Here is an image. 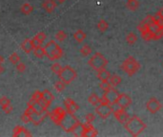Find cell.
<instances>
[{
  "label": "cell",
  "mask_w": 163,
  "mask_h": 137,
  "mask_svg": "<svg viewBox=\"0 0 163 137\" xmlns=\"http://www.w3.org/2000/svg\"><path fill=\"white\" fill-rule=\"evenodd\" d=\"M42 8L46 13L52 14L56 8V2L54 0H44L42 3Z\"/></svg>",
  "instance_id": "2e32d148"
},
{
  "label": "cell",
  "mask_w": 163,
  "mask_h": 137,
  "mask_svg": "<svg viewBox=\"0 0 163 137\" xmlns=\"http://www.w3.org/2000/svg\"><path fill=\"white\" fill-rule=\"evenodd\" d=\"M137 41V36L136 33H130L127 36H126V42L130 45H133Z\"/></svg>",
  "instance_id": "4316f807"
},
{
  "label": "cell",
  "mask_w": 163,
  "mask_h": 137,
  "mask_svg": "<svg viewBox=\"0 0 163 137\" xmlns=\"http://www.w3.org/2000/svg\"><path fill=\"white\" fill-rule=\"evenodd\" d=\"M117 102L119 104V106L122 108V109H126V108H128L132 104V99L129 95H127L125 93H119Z\"/></svg>",
  "instance_id": "4fadbf2b"
},
{
  "label": "cell",
  "mask_w": 163,
  "mask_h": 137,
  "mask_svg": "<svg viewBox=\"0 0 163 137\" xmlns=\"http://www.w3.org/2000/svg\"><path fill=\"white\" fill-rule=\"evenodd\" d=\"M126 131L132 136H138L143 131L146 129V124L143 122L137 115L130 116L128 121L124 124Z\"/></svg>",
  "instance_id": "6da1fadb"
},
{
  "label": "cell",
  "mask_w": 163,
  "mask_h": 137,
  "mask_svg": "<svg viewBox=\"0 0 163 137\" xmlns=\"http://www.w3.org/2000/svg\"><path fill=\"white\" fill-rule=\"evenodd\" d=\"M57 1H58V3H60V4H62V3H64L66 0H57Z\"/></svg>",
  "instance_id": "681fc988"
},
{
  "label": "cell",
  "mask_w": 163,
  "mask_h": 137,
  "mask_svg": "<svg viewBox=\"0 0 163 137\" xmlns=\"http://www.w3.org/2000/svg\"><path fill=\"white\" fill-rule=\"evenodd\" d=\"M32 98L38 102V101H39V100L42 98V92H41L40 91H36V92H34V94H33V96H32Z\"/></svg>",
  "instance_id": "f35d334b"
},
{
  "label": "cell",
  "mask_w": 163,
  "mask_h": 137,
  "mask_svg": "<svg viewBox=\"0 0 163 137\" xmlns=\"http://www.w3.org/2000/svg\"><path fill=\"white\" fill-rule=\"evenodd\" d=\"M62 68H63V67H62L59 63H54V64L52 65L51 70H52V72H53L54 73H55V74L58 75V74L60 73V72L62 71Z\"/></svg>",
  "instance_id": "1f68e13d"
},
{
  "label": "cell",
  "mask_w": 163,
  "mask_h": 137,
  "mask_svg": "<svg viewBox=\"0 0 163 137\" xmlns=\"http://www.w3.org/2000/svg\"><path fill=\"white\" fill-rule=\"evenodd\" d=\"M54 89H55L57 92H63V91L65 90V88H66V84H65L63 81L58 80V81H56V82L54 83Z\"/></svg>",
  "instance_id": "f546056e"
},
{
  "label": "cell",
  "mask_w": 163,
  "mask_h": 137,
  "mask_svg": "<svg viewBox=\"0 0 163 137\" xmlns=\"http://www.w3.org/2000/svg\"><path fill=\"white\" fill-rule=\"evenodd\" d=\"M34 38L36 39L37 41H39V42L42 44V43L45 41V39H46V34H45L43 32H39L38 33H36V34H35Z\"/></svg>",
  "instance_id": "d590c367"
},
{
  "label": "cell",
  "mask_w": 163,
  "mask_h": 137,
  "mask_svg": "<svg viewBox=\"0 0 163 137\" xmlns=\"http://www.w3.org/2000/svg\"><path fill=\"white\" fill-rule=\"evenodd\" d=\"M64 106H65V108H66L67 112H69V113L74 114L76 112L79 110L78 104H76V103H75L73 99H71V98L65 99V101H64Z\"/></svg>",
  "instance_id": "7c38bea8"
},
{
  "label": "cell",
  "mask_w": 163,
  "mask_h": 137,
  "mask_svg": "<svg viewBox=\"0 0 163 137\" xmlns=\"http://www.w3.org/2000/svg\"><path fill=\"white\" fill-rule=\"evenodd\" d=\"M34 11V7L30 4V3H24L22 6H21V13L25 15H29L31 14Z\"/></svg>",
  "instance_id": "ffe728a7"
},
{
  "label": "cell",
  "mask_w": 163,
  "mask_h": 137,
  "mask_svg": "<svg viewBox=\"0 0 163 137\" xmlns=\"http://www.w3.org/2000/svg\"><path fill=\"white\" fill-rule=\"evenodd\" d=\"M153 17H154V20H155V22L162 29V30H163V18L162 17H160L157 14H156V15H154V16H153Z\"/></svg>",
  "instance_id": "74e56055"
},
{
  "label": "cell",
  "mask_w": 163,
  "mask_h": 137,
  "mask_svg": "<svg viewBox=\"0 0 163 137\" xmlns=\"http://www.w3.org/2000/svg\"><path fill=\"white\" fill-rule=\"evenodd\" d=\"M138 6H139V3L137 0H128L127 1V7L131 11H136V10H137Z\"/></svg>",
  "instance_id": "83f0119b"
},
{
  "label": "cell",
  "mask_w": 163,
  "mask_h": 137,
  "mask_svg": "<svg viewBox=\"0 0 163 137\" xmlns=\"http://www.w3.org/2000/svg\"><path fill=\"white\" fill-rule=\"evenodd\" d=\"M67 38V33L64 31H58L55 33V39L58 42H63Z\"/></svg>",
  "instance_id": "4dcf8cb0"
},
{
  "label": "cell",
  "mask_w": 163,
  "mask_h": 137,
  "mask_svg": "<svg viewBox=\"0 0 163 137\" xmlns=\"http://www.w3.org/2000/svg\"><path fill=\"white\" fill-rule=\"evenodd\" d=\"M2 109V111L5 112V113H7V114H9V113H11L12 112H13V110H14V108H13V106L10 104V105H8V106H6V107H4V108H1Z\"/></svg>",
  "instance_id": "7bdbcfd3"
},
{
  "label": "cell",
  "mask_w": 163,
  "mask_h": 137,
  "mask_svg": "<svg viewBox=\"0 0 163 137\" xmlns=\"http://www.w3.org/2000/svg\"><path fill=\"white\" fill-rule=\"evenodd\" d=\"M157 14H158L160 17H162V18H163V7L159 9V11L157 12Z\"/></svg>",
  "instance_id": "bcb514c9"
},
{
  "label": "cell",
  "mask_w": 163,
  "mask_h": 137,
  "mask_svg": "<svg viewBox=\"0 0 163 137\" xmlns=\"http://www.w3.org/2000/svg\"><path fill=\"white\" fill-rule=\"evenodd\" d=\"M113 114H114V117H116V119L121 124H125L128 121V119L130 118V115L125 111V109H121L118 112H114Z\"/></svg>",
  "instance_id": "5bb4252c"
},
{
  "label": "cell",
  "mask_w": 163,
  "mask_h": 137,
  "mask_svg": "<svg viewBox=\"0 0 163 137\" xmlns=\"http://www.w3.org/2000/svg\"><path fill=\"white\" fill-rule=\"evenodd\" d=\"M121 68L129 76H133V74H136L138 72V70L140 68V64L137 61L136 58H133V56H129L122 63Z\"/></svg>",
  "instance_id": "5b68a950"
},
{
  "label": "cell",
  "mask_w": 163,
  "mask_h": 137,
  "mask_svg": "<svg viewBox=\"0 0 163 137\" xmlns=\"http://www.w3.org/2000/svg\"><path fill=\"white\" fill-rule=\"evenodd\" d=\"M88 101L91 105L97 107L99 103H100V98L99 96L97 93H92L89 97H88Z\"/></svg>",
  "instance_id": "603a6c76"
},
{
  "label": "cell",
  "mask_w": 163,
  "mask_h": 137,
  "mask_svg": "<svg viewBox=\"0 0 163 137\" xmlns=\"http://www.w3.org/2000/svg\"><path fill=\"white\" fill-rule=\"evenodd\" d=\"M44 50H45V56H47L48 59L51 61L58 60L63 55V50L54 40H51L48 42L44 47Z\"/></svg>",
  "instance_id": "7a4b0ae2"
},
{
  "label": "cell",
  "mask_w": 163,
  "mask_h": 137,
  "mask_svg": "<svg viewBox=\"0 0 163 137\" xmlns=\"http://www.w3.org/2000/svg\"><path fill=\"white\" fill-rule=\"evenodd\" d=\"M95 112L97 115H99L102 119H107L108 117L113 113L112 107L109 104H98L95 108Z\"/></svg>",
  "instance_id": "30bf717a"
},
{
  "label": "cell",
  "mask_w": 163,
  "mask_h": 137,
  "mask_svg": "<svg viewBox=\"0 0 163 137\" xmlns=\"http://www.w3.org/2000/svg\"><path fill=\"white\" fill-rule=\"evenodd\" d=\"M21 120L24 124H29L31 122V118H30V116H29L26 112H24L22 115H21Z\"/></svg>",
  "instance_id": "b9f144b4"
},
{
  "label": "cell",
  "mask_w": 163,
  "mask_h": 137,
  "mask_svg": "<svg viewBox=\"0 0 163 137\" xmlns=\"http://www.w3.org/2000/svg\"><path fill=\"white\" fill-rule=\"evenodd\" d=\"M21 49L23 50V52H25L26 53H31V52L34 51V46L32 43V39H25L23 41V43L21 44Z\"/></svg>",
  "instance_id": "e0dca14e"
},
{
  "label": "cell",
  "mask_w": 163,
  "mask_h": 137,
  "mask_svg": "<svg viewBox=\"0 0 163 137\" xmlns=\"http://www.w3.org/2000/svg\"><path fill=\"white\" fill-rule=\"evenodd\" d=\"M86 33L82 30H78L74 33V39L78 42V43H82L85 39H86Z\"/></svg>",
  "instance_id": "d6986e66"
},
{
  "label": "cell",
  "mask_w": 163,
  "mask_h": 137,
  "mask_svg": "<svg viewBox=\"0 0 163 137\" xmlns=\"http://www.w3.org/2000/svg\"><path fill=\"white\" fill-rule=\"evenodd\" d=\"M110 77H111V73L107 70H105V68H102V70L97 72V78L101 82L102 81H109Z\"/></svg>",
  "instance_id": "ac0fdd59"
},
{
  "label": "cell",
  "mask_w": 163,
  "mask_h": 137,
  "mask_svg": "<svg viewBox=\"0 0 163 137\" xmlns=\"http://www.w3.org/2000/svg\"><path fill=\"white\" fill-rule=\"evenodd\" d=\"M137 30H138L140 33L145 32V31L148 30V26H147V23L145 22V20L141 21V22L138 24V26H137Z\"/></svg>",
  "instance_id": "8d00e7d4"
},
{
  "label": "cell",
  "mask_w": 163,
  "mask_h": 137,
  "mask_svg": "<svg viewBox=\"0 0 163 137\" xmlns=\"http://www.w3.org/2000/svg\"><path fill=\"white\" fill-rule=\"evenodd\" d=\"M3 72H4V68H3V67H2L1 65H0V74H1V73H2Z\"/></svg>",
  "instance_id": "c3c4849f"
},
{
  "label": "cell",
  "mask_w": 163,
  "mask_h": 137,
  "mask_svg": "<svg viewBox=\"0 0 163 137\" xmlns=\"http://www.w3.org/2000/svg\"><path fill=\"white\" fill-rule=\"evenodd\" d=\"M24 112H26L29 116H30L31 123H33L35 126H37V125H39L40 123H42L45 120L46 117L49 115V113H50L47 110L44 111L43 112H40V113L39 112H34L32 109V108H30V107H28L27 109L25 110Z\"/></svg>",
  "instance_id": "52a82bcc"
},
{
  "label": "cell",
  "mask_w": 163,
  "mask_h": 137,
  "mask_svg": "<svg viewBox=\"0 0 163 137\" xmlns=\"http://www.w3.org/2000/svg\"><path fill=\"white\" fill-rule=\"evenodd\" d=\"M13 136L16 137V136H27L30 137L32 136V133L29 131L26 128L22 126H16L14 129V132H13Z\"/></svg>",
  "instance_id": "9a60e30c"
},
{
  "label": "cell",
  "mask_w": 163,
  "mask_h": 137,
  "mask_svg": "<svg viewBox=\"0 0 163 137\" xmlns=\"http://www.w3.org/2000/svg\"><path fill=\"white\" fill-rule=\"evenodd\" d=\"M89 66L94 71H100L102 68H105L108 65V60L105 58V56L100 53H95L88 61Z\"/></svg>",
  "instance_id": "277c9868"
},
{
  "label": "cell",
  "mask_w": 163,
  "mask_h": 137,
  "mask_svg": "<svg viewBox=\"0 0 163 137\" xmlns=\"http://www.w3.org/2000/svg\"><path fill=\"white\" fill-rule=\"evenodd\" d=\"M85 120H86V122L93 123L95 120V115L93 113H87L85 116Z\"/></svg>",
  "instance_id": "60d3db41"
},
{
  "label": "cell",
  "mask_w": 163,
  "mask_h": 137,
  "mask_svg": "<svg viewBox=\"0 0 163 137\" xmlns=\"http://www.w3.org/2000/svg\"><path fill=\"white\" fill-rule=\"evenodd\" d=\"M80 53H81V55L84 56V57L90 55V54L92 53V49H91V47H90L89 45H87V44H85V45L82 46L81 49H80Z\"/></svg>",
  "instance_id": "484cf974"
},
{
  "label": "cell",
  "mask_w": 163,
  "mask_h": 137,
  "mask_svg": "<svg viewBox=\"0 0 163 137\" xmlns=\"http://www.w3.org/2000/svg\"><path fill=\"white\" fill-rule=\"evenodd\" d=\"M78 76L76 74V72L74 71V68H72L71 66H65L62 68V71L60 72V73L58 74V77L61 81H63L66 85L71 84L75 78Z\"/></svg>",
  "instance_id": "8992f818"
},
{
  "label": "cell",
  "mask_w": 163,
  "mask_h": 137,
  "mask_svg": "<svg viewBox=\"0 0 163 137\" xmlns=\"http://www.w3.org/2000/svg\"><path fill=\"white\" fill-rule=\"evenodd\" d=\"M4 63V57L2 55H0V65Z\"/></svg>",
  "instance_id": "7dc6e473"
},
{
  "label": "cell",
  "mask_w": 163,
  "mask_h": 137,
  "mask_svg": "<svg viewBox=\"0 0 163 137\" xmlns=\"http://www.w3.org/2000/svg\"><path fill=\"white\" fill-rule=\"evenodd\" d=\"M146 109L151 113H157L161 110V104L156 97H152L146 103Z\"/></svg>",
  "instance_id": "8fae6325"
},
{
  "label": "cell",
  "mask_w": 163,
  "mask_h": 137,
  "mask_svg": "<svg viewBox=\"0 0 163 137\" xmlns=\"http://www.w3.org/2000/svg\"><path fill=\"white\" fill-rule=\"evenodd\" d=\"M42 98L45 99L48 103L51 105L53 103V101L54 100V94L49 90H45L42 92Z\"/></svg>",
  "instance_id": "44dd1931"
},
{
  "label": "cell",
  "mask_w": 163,
  "mask_h": 137,
  "mask_svg": "<svg viewBox=\"0 0 163 137\" xmlns=\"http://www.w3.org/2000/svg\"><path fill=\"white\" fill-rule=\"evenodd\" d=\"M141 33V37L144 39L145 41H150V40H153V34L147 30L145 32H142L140 33Z\"/></svg>",
  "instance_id": "836d02e7"
},
{
  "label": "cell",
  "mask_w": 163,
  "mask_h": 137,
  "mask_svg": "<svg viewBox=\"0 0 163 137\" xmlns=\"http://www.w3.org/2000/svg\"><path fill=\"white\" fill-rule=\"evenodd\" d=\"M108 28H109V24H108V22L106 20L101 19V20L98 21V23H97V29H98L100 32H102V33L106 32L108 30Z\"/></svg>",
  "instance_id": "d4e9b609"
},
{
  "label": "cell",
  "mask_w": 163,
  "mask_h": 137,
  "mask_svg": "<svg viewBox=\"0 0 163 137\" xmlns=\"http://www.w3.org/2000/svg\"><path fill=\"white\" fill-rule=\"evenodd\" d=\"M97 134H98L97 131L93 128V130H91L90 131H88L87 133H86V135H85V136H92V137H93V136H97Z\"/></svg>",
  "instance_id": "ee69618b"
},
{
  "label": "cell",
  "mask_w": 163,
  "mask_h": 137,
  "mask_svg": "<svg viewBox=\"0 0 163 137\" xmlns=\"http://www.w3.org/2000/svg\"><path fill=\"white\" fill-rule=\"evenodd\" d=\"M122 81V78L117 75V74H113V75H111L110 79H109V82L111 83V85L113 87H117Z\"/></svg>",
  "instance_id": "7402d4cb"
},
{
  "label": "cell",
  "mask_w": 163,
  "mask_h": 137,
  "mask_svg": "<svg viewBox=\"0 0 163 137\" xmlns=\"http://www.w3.org/2000/svg\"><path fill=\"white\" fill-rule=\"evenodd\" d=\"M9 60L13 65H16L17 63L20 62V56L18 55V53H12L11 55L9 56Z\"/></svg>",
  "instance_id": "f1b7e54d"
},
{
  "label": "cell",
  "mask_w": 163,
  "mask_h": 137,
  "mask_svg": "<svg viewBox=\"0 0 163 137\" xmlns=\"http://www.w3.org/2000/svg\"><path fill=\"white\" fill-rule=\"evenodd\" d=\"M33 52H34V55L37 58H39V59H41V58H43L45 56V50H44V47H42V46L34 48Z\"/></svg>",
  "instance_id": "cb8c5ba5"
},
{
  "label": "cell",
  "mask_w": 163,
  "mask_h": 137,
  "mask_svg": "<svg viewBox=\"0 0 163 137\" xmlns=\"http://www.w3.org/2000/svg\"><path fill=\"white\" fill-rule=\"evenodd\" d=\"M32 43H33L34 49V48H37V47H40V46L42 45V44H41L39 41H37V40H36V39H35L34 37V38H32Z\"/></svg>",
  "instance_id": "f6af8a7d"
},
{
  "label": "cell",
  "mask_w": 163,
  "mask_h": 137,
  "mask_svg": "<svg viewBox=\"0 0 163 137\" xmlns=\"http://www.w3.org/2000/svg\"><path fill=\"white\" fill-rule=\"evenodd\" d=\"M67 113V111H65L63 108L61 107H56L55 109L49 113V116L51 120L57 126H59L60 124V121L62 120V118L64 117V115Z\"/></svg>",
  "instance_id": "9c48e42d"
},
{
  "label": "cell",
  "mask_w": 163,
  "mask_h": 137,
  "mask_svg": "<svg viewBox=\"0 0 163 137\" xmlns=\"http://www.w3.org/2000/svg\"><path fill=\"white\" fill-rule=\"evenodd\" d=\"M79 125H80L79 120L73 113H69V112H67L64 115L59 124L61 129L66 132H73Z\"/></svg>",
  "instance_id": "3957f363"
},
{
  "label": "cell",
  "mask_w": 163,
  "mask_h": 137,
  "mask_svg": "<svg viewBox=\"0 0 163 137\" xmlns=\"http://www.w3.org/2000/svg\"><path fill=\"white\" fill-rule=\"evenodd\" d=\"M99 87H100V89L103 90L104 92H106V91L110 90L111 88H113V86L111 85V83H110L109 81H102V82L100 83Z\"/></svg>",
  "instance_id": "d6a6232c"
},
{
  "label": "cell",
  "mask_w": 163,
  "mask_h": 137,
  "mask_svg": "<svg viewBox=\"0 0 163 137\" xmlns=\"http://www.w3.org/2000/svg\"><path fill=\"white\" fill-rule=\"evenodd\" d=\"M16 70L19 72H24L25 70H26V65L25 63L23 62H19L16 64Z\"/></svg>",
  "instance_id": "ab89813d"
},
{
  "label": "cell",
  "mask_w": 163,
  "mask_h": 137,
  "mask_svg": "<svg viewBox=\"0 0 163 137\" xmlns=\"http://www.w3.org/2000/svg\"><path fill=\"white\" fill-rule=\"evenodd\" d=\"M11 104V100H10L7 96H2L0 97V106H1V108H4L8 105Z\"/></svg>",
  "instance_id": "e575fe53"
},
{
  "label": "cell",
  "mask_w": 163,
  "mask_h": 137,
  "mask_svg": "<svg viewBox=\"0 0 163 137\" xmlns=\"http://www.w3.org/2000/svg\"><path fill=\"white\" fill-rule=\"evenodd\" d=\"M118 95H119L118 92L114 89V88H111L110 90H108V91H106L104 92V94L102 95V97L100 98V103L101 104L112 105V104L116 103L117 101Z\"/></svg>",
  "instance_id": "ba28073f"
}]
</instances>
